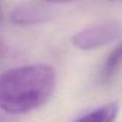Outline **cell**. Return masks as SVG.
Instances as JSON below:
<instances>
[{
    "label": "cell",
    "instance_id": "6da1fadb",
    "mask_svg": "<svg viewBox=\"0 0 122 122\" xmlns=\"http://www.w3.org/2000/svg\"><path fill=\"white\" fill-rule=\"evenodd\" d=\"M56 81L54 67L45 63L9 70L0 78V106L11 115L36 109L51 99Z\"/></svg>",
    "mask_w": 122,
    "mask_h": 122
},
{
    "label": "cell",
    "instance_id": "7a4b0ae2",
    "mask_svg": "<svg viewBox=\"0 0 122 122\" xmlns=\"http://www.w3.org/2000/svg\"><path fill=\"white\" fill-rule=\"evenodd\" d=\"M122 33V26L116 20H105L79 30L72 36L76 47L85 51L100 48L118 40Z\"/></svg>",
    "mask_w": 122,
    "mask_h": 122
},
{
    "label": "cell",
    "instance_id": "3957f363",
    "mask_svg": "<svg viewBox=\"0 0 122 122\" xmlns=\"http://www.w3.org/2000/svg\"><path fill=\"white\" fill-rule=\"evenodd\" d=\"M54 10L44 4L27 3L16 6L11 12L10 19L16 25H36L51 20Z\"/></svg>",
    "mask_w": 122,
    "mask_h": 122
},
{
    "label": "cell",
    "instance_id": "277c9868",
    "mask_svg": "<svg viewBox=\"0 0 122 122\" xmlns=\"http://www.w3.org/2000/svg\"><path fill=\"white\" fill-rule=\"evenodd\" d=\"M119 114V105L109 103L81 116L73 122H114Z\"/></svg>",
    "mask_w": 122,
    "mask_h": 122
},
{
    "label": "cell",
    "instance_id": "5b68a950",
    "mask_svg": "<svg viewBox=\"0 0 122 122\" xmlns=\"http://www.w3.org/2000/svg\"><path fill=\"white\" fill-rule=\"evenodd\" d=\"M122 66V43L119 44L112 53L108 55L101 69V79L107 81L114 75L118 73Z\"/></svg>",
    "mask_w": 122,
    "mask_h": 122
}]
</instances>
